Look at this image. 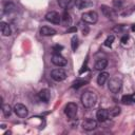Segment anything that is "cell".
I'll return each instance as SVG.
<instances>
[{"instance_id":"obj_25","label":"cell","mask_w":135,"mask_h":135,"mask_svg":"<svg viewBox=\"0 0 135 135\" xmlns=\"http://www.w3.org/2000/svg\"><path fill=\"white\" fill-rule=\"evenodd\" d=\"M114 39H115V37H114L113 35H110V36H108V37H107V39L104 40V45L110 47V46L113 44V42H114Z\"/></svg>"},{"instance_id":"obj_2","label":"cell","mask_w":135,"mask_h":135,"mask_svg":"<svg viewBox=\"0 0 135 135\" xmlns=\"http://www.w3.org/2000/svg\"><path fill=\"white\" fill-rule=\"evenodd\" d=\"M108 86H109V90L112 92V93H118L120 92L121 88H122V81L119 77L115 76V77H112L110 80H109V83H108Z\"/></svg>"},{"instance_id":"obj_3","label":"cell","mask_w":135,"mask_h":135,"mask_svg":"<svg viewBox=\"0 0 135 135\" xmlns=\"http://www.w3.org/2000/svg\"><path fill=\"white\" fill-rule=\"evenodd\" d=\"M82 20L85 22V23H89V24H95L98 20V15L95 11H89V12H85L82 14L81 16Z\"/></svg>"},{"instance_id":"obj_4","label":"cell","mask_w":135,"mask_h":135,"mask_svg":"<svg viewBox=\"0 0 135 135\" xmlns=\"http://www.w3.org/2000/svg\"><path fill=\"white\" fill-rule=\"evenodd\" d=\"M77 111H78V107L75 102H69L64 108V113L70 119L75 118V116L77 114Z\"/></svg>"},{"instance_id":"obj_11","label":"cell","mask_w":135,"mask_h":135,"mask_svg":"<svg viewBox=\"0 0 135 135\" xmlns=\"http://www.w3.org/2000/svg\"><path fill=\"white\" fill-rule=\"evenodd\" d=\"M96 118L99 122H104L109 118V111L105 109H99L96 112Z\"/></svg>"},{"instance_id":"obj_17","label":"cell","mask_w":135,"mask_h":135,"mask_svg":"<svg viewBox=\"0 0 135 135\" xmlns=\"http://www.w3.org/2000/svg\"><path fill=\"white\" fill-rule=\"evenodd\" d=\"M109 79V73L108 72H101L97 77V83L99 85H103Z\"/></svg>"},{"instance_id":"obj_32","label":"cell","mask_w":135,"mask_h":135,"mask_svg":"<svg viewBox=\"0 0 135 135\" xmlns=\"http://www.w3.org/2000/svg\"><path fill=\"white\" fill-rule=\"evenodd\" d=\"M131 97H132V102H133V103H135V93H134V94H132V95H131Z\"/></svg>"},{"instance_id":"obj_18","label":"cell","mask_w":135,"mask_h":135,"mask_svg":"<svg viewBox=\"0 0 135 135\" xmlns=\"http://www.w3.org/2000/svg\"><path fill=\"white\" fill-rule=\"evenodd\" d=\"M58 3L62 8H70L72 5H75V0H58Z\"/></svg>"},{"instance_id":"obj_6","label":"cell","mask_w":135,"mask_h":135,"mask_svg":"<svg viewBox=\"0 0 135 135\" xmlns=\"http://www.w3.org/2000/svg\"><path fill=\"white\" fill-rule=\"evenodd\" d=\"M14 111H15L16 115L19 116L20 118H25L27 116V114H28L27 108L22 103H16L15 107H14Z\"/></svg>"},{"instance_id":"obj_9","label":"cell","mask_w":135,"mask_h":135,"mask_svg":"<svg viewBox=\"0 0 135 135\" xmlns=\"http://www.w3.org/2000/svg\"><path fill=\"white\" fill-rule=\"evenodd\" d=\"M96 127H97V121L92 118H88L82 122V129L85 131H92L96 129Z\"/></svg>"},{"instance_id":"obj_14","label":"cell","mask_w":135,"mask_h":135,"mask_svg":"<svg viewBox=\"0 0 135 135\" xmlns=\"http://www.w3.org/2000/svg\"><path fill=\"white\" fill-rule=\"evenodd\" d=\"M56 34V30L50 26H42L40 28V35L42 36H54Z\"/></svg>"},{"instance_id":"obj_15","label":"cell","mask_w":135,"mask_h":135,"mask_svg":"<svg viewBox=\"0 0 135 135\" xmlns=\"http://www.w3.org/2000/svg\"><path fill=\"white\" fill-rule=\"evenodd\" d=\"M107 66H108V60H107L105 58H102V59L97 60V61L95 62V65H94L95 70H98V71H102V70H104Z\"/></svg>"},{"instance_id":"obj_28","label":"cell","mask_w":135,"mask_h":135,"mask_svg":"<svg viewBox=\"0 0 135 135\" xmlns=\"http://www.w3.org/2000/svg\"><path fill=\"white\" fill-rule=\"evenodd\" d=\"M113 30H114L115 32H118V33H122V31H123V30H126V27H124V26L121 24V25H117V26H115Z\"/></svg>"},{"instance_id":"obj_19","label":"cell","mask_w":135,"mask_h":135,"mask_svg":"<svg viewBox=\"0 0 135 135\" xmlns=\"http://www.w3.org/2000/svg\"><path fill=\"white\" fill-rule=\"evenodd\" d=\"M120 108L119 107H113L112 109L109 110V117H116L120 114Z\"/></svg>"},{"instance_id":"obj_31","label":"cell","mask_w":135,"mask_h":135,"mask_svg":"<svg viewBox=\"0 0 135 135\" xmlns=\"http://www.w3.org/2000/svg\"><path fill=\"white\" fill-rule=\"evenodd\" d=\"M76 31H77L76 27H71L70 30H68V33H70V32H76Z\"/></svg>"},{"instance_id":"obj_7","label":"cell","mask_w":135,"mask_h":135,"mask_svg":"<svg viewBox=\"0 0 135 135\" xmlns=\"http://www.w3.org/2000/svg\"><path fill=\"white\" fill-rule=\"evenodd\" d=\"M45 19H46L49 22H51V23L59 24V23H60V21H61V16H60L57 12L52 11V12L46 13V15H45Z\"/></svg>"},{"instance_id":"obj_13","label":"cell","mask_w":135,"mask_h":135,"mask_svg":"<svg viewBox=\"0 0 135 135\" xmlns=\"http://www.w3.org/2000/svg\"><path fill=\"white\" fill-rule=\"evenodd\" d=\"M38 96H39V99L43 102H49L50 98H51V93L47 89H42L39 93H38Z\"/></svg>"},{"instance_id":"obj_12","label":"cell","mask_w":135,"mask_h":135,"mask_svg":"<svg viewBox=\"0 0 135 135\" xmlns=\"http://www.w3.org/2000/svg\"><path fill=\"white\" fill-rule=\"evenodd\" d=\"M93 5L92 0H75V6L78 9H83L86 7H90Z\"/></svg>"},{"instance_id":"obj_10","label":"cell","mask_w":135,"mask_h":135,"mask_svg":"<svg viewBox=\"0 0 135 135\" xmlns=\"http://www.w3.org/2000/svg\"><path fill=\"white\" fill-rule=\"evenodd\" d=\"M100 9H101V13L107 17V18H111L113 19L115 16H116V13L113 8H111L110 6L108 5H101L100 6Z\"/></svg>"},{"instance_id":"obj_24","label":"cell","mask_w":135,"mask_h":135,"mask_svg":"<svg viewBox=\"0 0 135 135\" xmlns=\"http://www.w3.org/2000/svg\"><path fill=\"white\" fill-rule=\"evenodd\" d=\"M121 101L123 104H132V97L131 95H123L122 98H121Z\"/></svg>"},{"instance_id":"obj_22","label":"cell","mask_w":135,"mask_h":135,"mask_svg":"<svg viewBox=\"0 0 135 135\" xmlns=\"http://www.w3.org/2000/svg\"><path fill=\"white\" fill-rule=\"evenodd\" d=\"M2 112H3V115H4L5 117L11 116V114H12V108H11V105H8V104H3V105H2Z\"/></svg>"},{"instance_id":"obj_23","label":"cell","mask_w":135,"mask_h":135,"mask_svg":"<svg viewBox=\"0 0 135 135\" xmlns=\"http://www.w3.org/2000/svg\"><path fill=\"white\" fill-rule=\"evenodd\" d=\"M71 41H72V43H71V44H72V50L75 52V51L77 50V47H78V37H77L76 35L73 36Z\"/></svg>"},{"instance_id":"obj_5","label":"cell","mask_w":135,"mask_h":135,"mask_svg":"<svg viewBox=\"0 0 135 135\" xmlns=\"http://www.w3.org/2000/svg\"><path fill=\"white\" fill-rule=\"evenodd\" d=\"M51 77L55 80V81H63L65 78H66V73L64 72V70L62 69H54L52 72H51Z\"/></svg>"},{"instance_id":"obj_20","label":"cell","mask_w":135,"mask_h":135,"mask_svg":"<svg viewBox=\"0 0 135 135\" xmlns=\"http://www.w3.org/2000/svg\"><path fill=\"white\" fill-rule=\"evenodd\" d=\"M61 18H62V22H63V24L66 25V26H70V24H71V22H72V19H71V17H70L69 13L64 12Z\"/></svg>"},{"instance_id":"obj_8","label":"cell","mask_w":135,"mask_h":135,"mask_svg":"<svg viewBox=\"0 0 135 135\" xmlns=\"http://www.w3.org/2000/svg\"><path fill=\"white\" fill-rule=\"evenodd\" d=\"M52 62H53V64H55L56 66H64V65H66V59L64 58V57H62L59 53H56V54H54L53 56H52Z\"/></svg>"},{"instance_id":"obj_16","label":"cell","mask_w":135,"mask_h":135,"mask_svg":"<svg viewBox=\"0 0 135 135\" xmlns=\"http://www.w3.org/2000/svg\"><path fill=\"white\" fill-rule=\"evenodd\" d=\"M0 30H1V33H2L3 36H9L12 34V31H11L9 25L6 22H4V21L0 22Z\"/></svg>"},{"instance_id":"obj_29","label":"cell","mask_w":135,"mask_h":135,"mask_svg":"<svg viewBox=\"0 0 135 135\" xmlns=\"http://www.w3.org/2000/svg\"><path fill=\"white\" fill-rule=\"evenodd\" d=\"M88 33H89V27L88 26H82V34L88 35Z\"/></svg>"},{"instance_id":"obj_21","label":"cell","mask_w":135,"mask_h":135,"mask_svg":"<svg viewBox=\"0 0 135 135\" xmlns=\"http://www.w3.org/2000/svg\"><path fill=\"white\" fill-rule=\"evenodd\" d=\"M16 9V5L12 2H8V3H5L4 5V12L5 13H12Z\"/></svg>"},{"instance_id":"obj_1","label":"cell","mask_w":135,"mask_h":135,"mask_svg":"<svg viewBox=\"0 0 135 135\" xmlns=\"http://www.w3.org/2000/svg\"><path fill=\"white\" fill-rule=\"evenodd\" d=\"M96 101H97V95L92 91H85L81 95V103L86 109L94 107Z\"/></svg>"},{"instance_id":"obj_33","label":"cell","mask_w":135,"mask_h":135,"mask_svg":"<svg viewBox=\"0 0 135 135\" xmlns=\"http://www.w3.org/2000/svg\"><path fill=\"white\" fill-rule=\"evenodd\" d=\"M132 31H135V24L132 26Z\"/></svg>"},{"instance_id":"obj_27","label":"cell","mask_w":135,"mask_h":135,"mask_svg":"<svg viewBox=\"0 0 135 135\" xmlns=\"http://www.w3.org/2000/svg\"><path fill=\"white\" fill-rule=\"evenodd\" d=\"M113 5H114V7H117V8L121 7V5H122V0H113Z\"/></svg>"},{"instance_id":"obj_26","label":"cell","mask_w":135,"mask_h":135,"mask_svg":"<svg viewBox=\"0 0 135 135\" xmlns=\"http://www.w3.org/2000/svg\"><path fill=\"white\" fill-rule=\"evenodd\" d=\"M85 82H86V81H84V80H76V81L73 83V85H72V86L77 89V88H80L81 85H83Z\"/></svg>"},{"instance_id":"obj_30","label":"cell","mask_w":135,"mask_h":135,"mask_svg":"<svg viewBox=\"0 0 135 135\" xmlns=\"http://www.w3.org/2000/svg\"><path fill=\"white\" fill-rule=\"evenodd\" d=\"M60 50H62V46L61 45H55L54 46V51L55 52H60Z\"/></svg>"}]
</instances>
